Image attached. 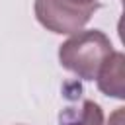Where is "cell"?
Listing matches in <instances>:
<instances>
[{
	"label": "cell",
	"instance_id": "1",
	"mask_svg": "<svg viewBox=\"0 0 125 125\" xmlns=\"http://www.w3.org/2000/svg\"><path fill=\"white\" fill-rule=\"evenodd\" d=\"M111 53L113 45L104 31L80 29L59 45V62L82 80H96Z\"/></svg>",
	"mask_w": 125,
	"mask_h": 125
},
{
	"label": "cell",
	"instance_id": "2",
	"mask_svg": "<svg viewBox=\"0 0 125 125\" xmlns=\"http://www.w3.org/2000/svg\"><path fill=\"white\" fill-rule=\"evenodd\" d=\"M98 8V2L76 4L72 0H35L33 4L37 21L47 31L59 35H72L80 31Z\"/></svg>",
	"mask_w": 125,
	"mask_h": 125
},
{
	"label": "cell",
	"instance_id": "3",
	"mask_svg": "<svg viewBox=\"0 0 125 125\" xmlns=\"http://www.w3.org/2000/svg\"><path fill=\"white\" fill-rule=\"evenodd\" d=\"M96 82L102 94L123 100L125 98V55L113 51L109 59L102 64Z\"/></svg>",
	"mask_w": 125,
	"mask_h": 125
},
{
	"label": "cell",
	"instance_id": "4",
	"mask_svg": "<svg viewBox=\"0 0 125 125\" xmlns=\"http://www.w3.org/2000/svg\"><path fill=\"white\" fill-rule=\"evenodd\" d=\"M61 125H104V111L94 100H84L80 107L61 111Z\"/></svg>",
	"mask_w": 125,
	"mask_h": 125
},
{
	"label": "cell",
	"instance_id": "5",
	"mask_svg": "<svg viewBox=\"0 0 125 125\" xmlns=\"http://www.w3.org/2000/svg\"><path fill=\"white\" fill-rule=\"evenodd\" d=\"M121 117H123V107H117V111H115V113L111 115V119H109V125H123Z\"/></svg>",
	"mask_w": 125,
	"mask_h": 125
},
{
	"label": "cell",
	"instance_id": "6",
	"mask_svg": "<svg viewBox=\"0 0 125 125\" xmlns=\"http://www.w3.org/2000/svg\"><path fill=\"white\" fill-rule=\"evenodd\" d=\"M72 2H76V4H94L96 0H72Z\"/></svg>",
	"mask_w": 125,
	"mask_h": 125
}]
</instances>
